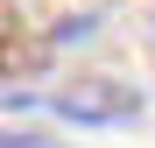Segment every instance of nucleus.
I'll use <instances>...</instances> for the list:
<instances>
[{"mask_svg": "<svg viewBox=\"0 0 155 148\" xmlns=\"http://www.w3.org/2000/svg\"><path fill=\"white\" fill-rule=\"evenodd\" d=\"M57 113L78 127H127L141 113V99H134V85H113V78H71L57 92Z\"/></svg>", "mask_w": 155, "mask_h": 148, "instance_id": "f03ea898", "label": "nucleus"}, {"mask_svg": "<svg viewBox=\"0 0 155 148\" xmlns=\"http://www.w3.org/2000/svg\"><path fill=\"white\" fill-rule=\"evenodd\" d=\"M0 148H49V141H35V134H0Z\"/></svg>", "mask_w": 155, "mask_h": 148, "instance_id": "7ed1b4c3", "label": "nucleus"}, {"mask_svg": "<svg viewBox=\"0 0 155 148\" xmlns=\"http://www.w3.org/2000/svg\"><path fill=\"white\" fill-rule=\"evenodd\" d=\"M106 7L113 0H7V21H14V35L28 49H57L71 35H85Z\"/></svg>", "mask_w": 155, "mask_h": 148, "instance_id": "f257e3e1", "label": "nucleus"}]
</instances>
